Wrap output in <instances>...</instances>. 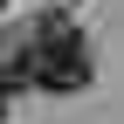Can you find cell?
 Here are the masks:
<instances>
[{
	"label": "cell",
	"instance_id": "2",
	"mask_svg": "<svg viewBox=\"0 0 124 124\" xmlns=\"http://www.w3.org/2000/svg\"><path fill=\"white\" fill-rule=\"evenodd\" d=\"M0 124H7V90H0Z\"/></svg>",
	"mask_w": 124,
	"mask_h": 124
},
{
	"label": "cell",
	"instance_id": "1",
	"mask_svg": "<svg viewBox=\"0 0 124 124\" xmlns=\"http://www.w3.org/2000/svg\"><path fill=\"white\" fill-rule=\"evenodd\" d=\"M21 35H28V90L69 97V90H83L90 76H97L90 41L76 35V21H69V14H35Z\"/></svg>",
	"mask_w": 124,
	"mask_h": 124
}]
</instances>
